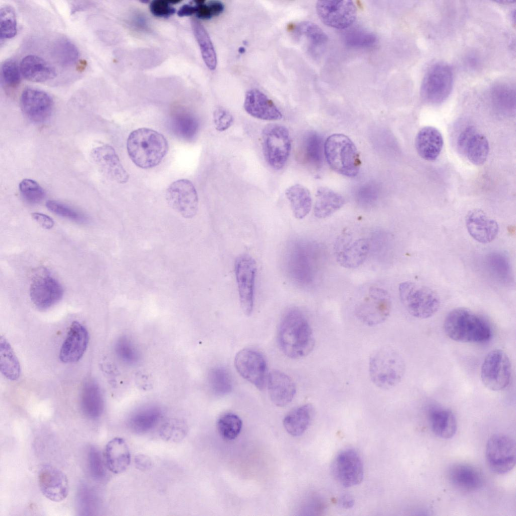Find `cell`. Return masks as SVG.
I'll return each mask as SVG.
<instances>
[{"label":"cell","instance_id":"6da1fadb","mask_svg":"<svg viewBox=\"0 0 516 516\" xmlns=\"http://www.w3.org/2000/svg\"><path fill=\"white\" fill-rule=\"evenodd\" d=\"M278 341L288 357L298 359L313 349L315 340L312 329L305 315L296 308H290L283 314L279 325Z\"/></svg>","mask_w":516,"mask_h":516},{"label":"cell","instance_id":"7a4b0ae2","mask_svg":"<svg viewBox=\"0 0 516 516\" xmlns=\"http://www.w3.org/2000/svg\"><path fill=\"white\" fill-rule=\"evenodd\" d=\"M446 335L451 340L461 343H481L492 337V329L482 316L469 309L459 307L451 310L443 324Z\"/></svg>","mask_w":516,"mask_h":516},{"label":"cell","instance_id":"3957f363","mask_svg":"<svg viewBox=\"0 0 516 516\" xmlns=\"http://www.w3.org/2000/svg\"><path fill=\"white\" fill-rule=\"evenodd\" d=\"M128 156L138 167L149 169L158 165L168 150L164 136L152 129L142 127L129 135L126 143Z\"/></svg>","mask_w":516,"mask_h":516},{"label":"cell","instance_id":"277c9868","mask_svg":"<svg viewBox=\"0 0 516 516\" xmlns=\"http://www.w3.org/2000/svg\"><path fill=\"white\" fill-rule=\"evenodd\" d=\"M404 360L396 350L384 346L370 355L368 371L372 382L383 390L392 389L402 380L405 373Z\"/></svg>","mask_w":516,"mask_h":516},{"label":"cell","instance_id":"5b68a950","mask_svg":"<svg viewBox=\"0 0 516 516\" xmlns=\"http://www.w3.org/2000/svg\"><path fill=\"white\" fill-rule=\"evenodd\" d=\"M324 154L330 167L336 172L348 177L356 176L361 161L358 150L346 135L330 136L324 144Z\"/></svg>","mask_w":516,"mask_h":516},{"label":"cell","instance_id":"8992f818","mask_svg":"<svg viewBox=\"0 0 516 516\" xmlns=\"http://www.w3.org/2000/svg\"><path fill=\"white\" fill-rule=\"evenodd\" d=\"M401 302L408 313L414 317L426 319L438 310L440 300L438 294L426 286L411 281L399 286Z\"/></svg>","mask_w":516,"mask_h":516},{"label":"cell","instance_id":"52a82bcc","mask_svg":"<svg viewBox=\"0 0 516 516\" xmlns=\"http://www.w3.org/2000/svg\"><path fill=\"white\" fill-rule=\"evenodd\" d=\"M262 137L266 161L273 169H282L287 162L291 149L289 130L283 125L270 124L263 129Z\"/></svg>","mask_w":516,"mask_h":516},{"label":"cell","instance_id":"ba28073f","mask_svg":"<svg viewBox=\"0 0 516 516\" xmlns=\"http://www.w3.org/2000/svg\"><path fill=\"white\" fill-rule=\"evenodd\" d=\"M454 83V74L450 66L444 62L432 65L425 74L421 86L424 100L432 104L445 101L450 95Z\"/></svg>","mask_w":516,"mask_h":516},{"label":"cell","instance_id":"9c48e42d","mask_svg":"<svg viewBox=\"0 0 516 516\" xmlns=\"http://www.w3.org/2000/svg\"><path fill=\"white\" fill-rule=\"evenodd\" d=\"M391 310L392 300L388 292L380 287H372L367 295L357 304L355 314L363 324L373 327L384 322Z\"/></svg>","mask_w":516,"mask_h":516},{"label":"cell","instance_id":"30bf717a","mask_svg":"<svg viewBox=\"0 0 516 516\" xmlns=\"http://www.w3.org/2000/svg\"><path fill=\"white\" fill-rule=\"evenodd\" d=\"M480 376L488 389L493 391L505 389L511 377V364L507 354L499 349L490 351L482 364Z\"/></svg>","mask_w":516,"mask_h":516},{"label":"cell","instance_id":"8fae6325","mask_svg":"<svg viewBox=\"0 0 516 516\" xmlns=\"http://www.w3.org/2000/svg\"><path fill=\"white\" fill-rule=\"evenodd\" d=\"M485 457L490 469L497 474H504L514 467L516 446L514 440L504 433H495L487 441Z\"/></svg>","mask_w":516,"mask_h":516},{"label":"cell","instance_id":"7c38bea8","mask_svg":"<svg viewBox=\"0 0 516 516\" xmlns=\"http://www.w3.org/2000/svg\"><path fill=\"white\" fill-rule=\"evenodd\" d=\"M234 272L241 309L245 315H249L254 305L256 263L249 254L240 255L235 261Z\"/></svg>","mask_w":516,"mask_h":516},{"label":"cell","instance_id":"4fadbf2b","mask_svg":"<svg viewBox=\"0 0 516 516\" xmlns=\"http://www.w3.org/2000/svg\"><path fill=\"white\" fill-rule=\"evenodd\" d=\"M29 292L33 304L40 309H45L61 299L63 289L47 270L41 268L35 273L32 278Z\"/></svg>","mask_w":516,"mask_h":516},{"label":"cell","instance_id":"5bb4252c","mask_svg":"<svg viewBox=\"0 0 516 516\" xmlns=\"http://www.w3.org/2000/svg\"><path fill=\"white\" fill-rule=\"evenodd\" d=\"M331 472L341 486L350 487L360 484L363 479L364 467L359 454L354 449H346L335 457Z\"/></svg>","mask_w":516,"mask_h":516},{"label":"cell","instance_id":"9a60e30c","mask_svg":"<svg viewBox=\"0 0 516 516\" xmlns=\"http://www.w3.org/2000/svg\"><path fill=\"white\" fill-rule=\"evenodd\" d=\"M316 10L324 24L337 29L350 27L357 16L356 7L351 1H319Z\"/></svg>","mask_w":516,"mask_h":516},{"label":"cell","instance_id":"2e32d148","mask_svg":"<svg viewBox=\"0 0 516 516\" xmlns=\"http://www.w3.org/2000/svg\"><path fill=\"white\" fill-rule=\"evenodd\" d=\"M166 199L173 210L185 218H192L198 210L199 198L192 183L186 179L174 181L168 187Z\"/></svg>","mask_w":516,"mask_h":516},{"label":"cell","instance_id":"e0dca14e","mask_svg":"<svg viewBox=\"0 0 516 516\" xmlns=\"http://www.w3.org/2000/svg\"><path fill=\"white\" fill-rule=\"evenodd\" d=\"M239 374L259 390L264 389L267 380V363L263 355L254 349L239 351L234 358Z\"/></svg>","mask_w":516,"mask_h":516},{"label":"cell","instance_id":"ac0fdd59","mask_svg":"<svg viewBox=\"0 0 516 516\" xmlns=\"http://www.w3.org/2000/svg\"><path fill=\"white\" fill-rule=\"evenodd\" d=\"M369 249L368 239L360 238L352 240L349 233L341 235L335 245L337 263L347 269H354L362 265L368 255Z\"/></svg>","mask_w":516,"mask_h":516},{"label":"cell","instance_id":"d6986e66","mask_svg":"<svg viewBox=\"0 0 516 516\" xmlns=\"http://www.w3.org/2000/svg\"><path fill=\"white\" fill-rule=\"evenodd\" d=\"M21 106L23 113L30 120L35 122H42L51 115L53 100L43 91L27 88L22 92Z\"/></svg>","mask_w":516,"mask_h":516},{"label":"cell","instance_id":"ffe728a7","mask_svg":"<svg viewBox=\"0 0 516 516\" xmlns=\"http://www.w3.org/2000/svg\"><path fill=\"white\" fill-rule=\"evenodd\" d=\"M38 482L43 495L52 501H61L68 496L69 482L67 476L53 466L45 465L40 468Z\"/></svg>","mask_w":516,"mask_h":516},{"label":"cell","instance_id":"44dd1931","mask_svg":"<svg viewBox=\"0 0 516 516\" xmlns=\"http://www.w3.org/2000/svg\"><path fill=\"white\" fill-rule=\"evenodd\" d=\"M91 156L109 178L119 183H125L128 181L129 174L112 146L106 144L97 147L92 150Z\"/></svg>","mask_w":516,"mask_h":516},{"label":"cell","instance_id":"7402d4cb","mask_svg":"<svg viewBox=\"0 0 516 516\" xmlns=\"http://www.w3.org/2000/svg\"><path fill=\"white\" fill-rule=\"evenodd\" d=\"M89 342L86 328L77 321L72 322L59 352V359L66 363L79 361L84 354Z\"/></svg>","mask_w":516,"mask_h":516},{"label":"cell","instance_id":"603a6c76","mask_svg":"<svg viewBox=\"0 0 516 516\" xmlns=\"http://www.w3.org/2000/svg\"><path fill=\"white\" fill-rule=\"evenodd\" d=\"M465 223L469 234L480 243L491 242L498 233L499 227L497 222L480 209L470 211L466 216Z\"/></svg>","mask_w":516,"mask_h":516},{"label":"cell","instance_id":"cb8c5ba5","mask_svg":"<svg viewBox=\"0 0 516 516\" xmlns=\"http://www.w3.org/2000/svg\"><path fill=\"white\" fill-rule=\"evenodd\" d=\"M243 107L251 116L265 120H277L282 114L275 103L261 91L252 89L246 93Z\"/></svg>","mask_w":516,"mask_h":516},{"label":"cell","instance_id":"d4e9b609","mask_svg":"<svg viewBox=\"0 0 516 516\" xmlns=\"http://www.w3.org/2000/svg\"><path fill=\"white\" fill-rule=\"evenodd\" d=\"M447 479L459 490L471 492L479 489L483 484L481 472L475 467L465 463L451 465L447 470Z\"/></svg>","mask_w":516,"mask_h":516},{"label":"cell","instance_id":"484cf974","mask_svg":"<svg viewBox=\"0 0 516 516\" xmlns=\"http://www.w3.org/2000/svg\"><path fill=\"white\" fill-rule=\"evenodd\" d=\"M267 384L270 399L278 407L288 405L296 393L295 385L292 379L279 370H273L269 373Z\"/></svg>","mask_w":516,"mask_h":516},{"label":"cell","instance_id":"4316f807","mask_svg":"<svg viewBox=\"0 0 516 516\" xmlns=\"http://www.w3.org/2000/svg\"><path fill=\"white\" fill-rule=\"evenodd\" d=\"M441 133L435 127L426 126L418 132L415 139V147L419 155L423 159L432 161L439 156L443 147Z\"/></svg>","mask_w":516,"mask_h":516},{"label":"cell","instance_id":"83f0119b","mask_svg":"<svg viewBox=\"0 0 516 516\" xmlns=\"http://www.w3.org/2000/svg\"><path fill=\"white\" fill-rule=\"evenodd\" d=\"M104 458L107 468L114 474L124 472L131 462V454L125 441L115 437L106 444Z\"/></svg>","mask_w":516,"mask_h":516},{"label":"cell","instance_id":"f1b7e54d","mask_svg":"<svg viewBox=\"0 0 516 516\" xmlns=\"http://www.w3.org/2000/svg\"><path fill=\"white\" fill-rule=\"evenodd\" d=\"M428 419L432 431L437 436L448 439L456 433L457 420L450 409L438 406H432L428 411Z\"/></svg>","mask_w":516,"mask_h":516},{"label":"cell","instance_id":"f546056e","mask_svg":"<svg viewBox=\"0 0 516 516\" xmlns=\"http://www.w3.org/2000/svg\"><path fill=\"white\" fill-rule=\"evenodd\" d=\"M22 76L33 82H43L54 78L55 69L41 57L28 55L24 57L20 64Z\"/></svg>","mask_w":516,"mask_h":516},{"label":"cell","instance_id":"4dcf8cb0","mask_svg":"<svg viewBox=\"0 0 516 516\" xmlns=\"http://www.w3.org/2000/svg\"><path fill=\"white\" fill-rule=\"evenodd\" d=\"M81 408L86 416L96 419L102 414L104 400L99 385L94 381L86 382L83 386L80 397Z\"/></svg>","mask_w":516,"mask_h":516},{"label":"cell","instance_id":"1f68e13d","mask_svg":"<svg viewBox=\"0 0 516 516\" xmlns=\"http://www.w3.org/2000/svg\"><path fill=\"white\" fill-rule=\"evenodd\" d=\"M314 415V408L311 404L303 405L285 416L283 422L284 427L292 436H300L310 426Z\"/></svg>","mask_w":516,"mask_h":516},{"label":"cell","instance_id":"d6a6232c","mask_svg":"<svg viewBox=\"0 0 516 516\" xmlns=\"http://www.w3.org/2000/svg\"><path fill=\"white\" fill-rule=\"evenodd\" d=\"M345 204L343 197L327 187H320L316 194L314 214L319 219L330 217L341 209Z\"/></svg>","mask_w":516,"mask_h":516},{"label":"cell","instance_id":"836d02e7","mask_svg":"<svg viewBox=\"0 0 516 516\" xmlns=\"http://www.w3.org/2000/svg\"><path fill=\"white\" fill-rule=\"evenodd\" d=\"M161 417V411L158 407L147 406L137 410L131 416L128 425L136 433H146L156 426Z\"/></svg>","mask_w":516,"mask_h":516},{"label":"cell","instance_id":"e575fe53","mask_svg":"<svg viewBox=\"0 0 516 516\" xmlns=\"http://www.w3.org/2000/svg\"><path fill=\"white\" fill-rule=\"evenodd\" d=\"M285 195L296 219H302L309 214L311 209L312 199L306 187L299 184L291 185L286 189Z\"/></svg>","mask_w":516,"mask_h":516},{"label":"cell","instance_id":"d590c367","mask_svg":"<svg viewBox=\"0 0 516 516\" xmlns=\"http://www.w3.org/2000/svg\"><path fill=\"white\" fill-rule=\"evenodd\" d=\"M191 25L194 34L200 46L202 58L207 67L210 70H214L217 67L216 53L207 31L198 20L192 19Z\"/></svg>","mask_w":516,"mask_h":516},{"label":"cell","instance_id":"8d00e7d4","mask_svg":"<svg viewBox=\"0 0 516 516\" xmlns=\"http://www.w3.org/2000/svg\"><path fill=\"white\" fill-rule=\"evenodd\" d=\"M489 151L487 139L476 131L467 142L460 153L464 155L473 164L481 165L486 161Z\"/></svg>","mask_w":516,"mask_h":516},{"label":"cell","instance_id":"74e56055","mask_svg":"<svg viewBox=\"0 0 516 516\" xmlns=\"http://www.w3.org/2000/svg\"><path fill=\"white\" fill-rule=\"evenodd\" d=\"M1 371L11 380H17L20 374V365L12 348L6 339H0Z\"/></svg>","mask_w":516,"mask_h":516},{"label":"cell","instance_id":"f35d334b","mask_svg":"<svg viewBox=\"0 0 516 516\" xmlns=\"http://www.w3.org/2000/svg\"><path fill=\"white\" fill-rule=\"evenodd\" d=\"M171 128L174 134L186 141L191 140L197 135L199 123L197 118L187 112H180L174 115L171 119Z\"/></svg>","mask_w":516,"mask_h":516},{"label":"cell","instance_id":"ab89813d","mask_svg":"<svg viewBox=\"0 0 516 516\" xmlns=\"http://www.w3.org/2000/svg\"><path fill=\"white\" fill-rule=\"evenodd\" d=\"M489 95L493 104L504 111L514 109L515 103V90L514 87L507 83L498 82L492 85Z\"/></svg>","mask_w":516,"mask_h":516},{"label":"cell","instance_id":"60d3db41","mask_svg":"<svg viewBox=\"0 0 516 516\" xmlns=\"http://www.w3.org/2000/svg\"><path fill=\"white\" fill-rule=\"evenodd\" d=\"M302 153L305 160L311 165L320 167L322 161V139L315 132H309L302 141Z\"/></svg>","mask_w":516,"mask_h":516},{"label":"cell","instance_id":"b9f144b4","mask_svg":"<svg viewBox=\"0 0 516 516\" xmlns=\"http://www.w3.org/2000/svg\"><path fill=\"white\" fill-rule=\"evenodd\" d=\"M52 56L60 65L72 66L78 59L79 53L76 45L65 37L58 39L53 44Z\"/></svg>","mask_w":516,"mask_h":516},{"label":"cell","instance_id":"7bdbcfd3","mask_svg":"<svg viewBox=\"0 0 516 516\" xmlns=\"http://www.w3.org/2000/svg\"><path fill=\"white\" fill-rule=\"evenodd\" d=\"M296 28L298 36L304 37L308 42L309 49L311 53L315 52L327 42L328 37L325 33L313 23L303 22L298 24Z\"/></svg>","mask_w":516,"mask_h":516},{"label":"cell","instance_id":"ee69618b","mask_svg":"<svg viewBox=\"0 0 516 516\" xmlns=\"http://www.w3.org/2000/svg\"><path fill=\"white\" fill-rule=\"evenodd\" d=\"M208 382L211 391L217 395H226L232 390L231 375L226 369L222 367H215L209 371Z\"/></svg>","mask_w":516,"mask_h":516},{"label":"cell","instance_id":"f6af8a7d","mask_svg":"<svg viewBox=\"0 0 516 516\" xmlns=\"http://www.w3.org/2000/svg\"><path fill=\"white\" fill-rule=\"evenodd\" d=\"M115 354L119 360L127 365H134L140 359V351L133 341L129 337H119L114 345Z\"/></svg>","mask_w":516,"mask_h":516},{"label":"cell","instance_id":"bcb514c9","mask_svg":"<svg viewBox=\"0 0 516 516\" xmlns=\"http://www.w3.org/2000/svg\"><path fill=\"white\" fill-rule=\"evenodd\" d=\"M242 421L237 415L227 413L222 415L217 422V429L224 439L231 440L236 438L241 432Z\"/></svg>","mask_w":516,"mask_h":516},{"label":"cell","instance_id":"7dc6e473","mask_svg":"<svg viewBox=\"0 0 516 516\" xmlns=\"http://www.w3.org/2000/svg\"><path fill=\"white\" fill-rule=\"evenodd\" d=\"M1 40L10 39L17 33L16 16L14 9L10 6H4L0 11Z\"/></svg>","mask_w":516,"mask_h":516},{"label":"cell","instance_id":"c3c4849f","mask_svg":"<svg viewBox=\"0 0 516 516\" xmlns=\"http://www.w3.org/2000/svg\"><path fill=\"white\" fill-rule=\"evenodd\" d=\"M1 75L2 82L6 87L16 88L19 85L21 80L20 66L15 60H6L1 66Z\"/></svg>","mask_w":516,"mask_h":516},{"label":"cell","instance_id":"681fc988","mask_svg":"<svg viewBox=\"0 0 516 516\" xmlns=\"http://www.w3.org/2000/svg\"><path fill=\"white\" fill-rule=\"evenodd\" d=\"M19 187L23 197L29 203H39L45 197L43 188L33 179H24L20 182Z\"/></svg>","mask_w":516,"mask_h":516},{"label":"cell","instance_id":"f907efd6","mask_svg":"<svg viewBox=\"0 0 516 516\" xmlns=\"http://www.w3.org/2000/svg\"><path fill=\"white\" fill-rule=\"evenodd\" d=\"M88 464L90 474L94 479L101 480L104 478L107 468L105 460L100 452L94 446L91 447L88 452Z\"/></svg>","mask_w":516,"mask_h":516},{"label":"cell","instance_id":"816d5d0a","mask_svg":"<svg viewBox=\"0 0 516 516\" xmlns=\"http://www.w3.org/2000/svg\"><path fill=\"white\" fill-rule=\"evenodd\" d=\"M376 41V37L373 34L363 30H351L345 35L346 44L353 47H369L375 44Z\"/></svg>","mask_w":516,"mask_h":516},{"label":"cell","instance_id":"f5cc1de1","mask_svg":"<svg viewBox=\"0 0 516 516\" xmlns=\"http://www.w3.org/2000/svg\"><path fill=\"white\" fill-rule=\"evenodd\" d=\"M492 273L498 279L507 281L509 276L510 266L507 257L499 253H492L487 259Z\"/></svg>","mask_w":516,"mask_h":516},{"label":"cell","instance_id":"db71d44e","mask_svg":"<svg viewBox=\"0 0 516 516\" xmlns=\"http://www.w3.org/2000/svg\"><path fill=\"white\" fill-rule=\"evenodd\" d=\"M196 4L197 17L201 19L208 20L221 14L224 9V4L220 1H211L206 3L204 0L195 1Z\"/></svg>","mask_w":516,"mask_h":516},{"label":"cell","instance_id":"11a10c76","mask_svg":"<svg viewBox=\"0 0 516 516\" xmlns=\"http://www.w3.org/2000/svg\"><path fill=\"white\" fill-rule=\"evenodd\" d=\"M46 206L50 211L59 216L79 222H85L87 220L84 215L61 202L48 200Z\"/></svg>","mask_w":516,"mask_h":516},{"label":"cell","instance_id":"9f6ffc18","mask_svg":"<svg viewBox=\"0 0 516 516\" xmlns=\"http://www.w3.org/2000/svg\"><path fill=\"white\" fill-rule=\"evenodd\" d=\"M213 120L216 129L219 132L228 129L234 121L231 113L221 107L217 108L214 111Z\"/></svg>","mask_w":516,"mask_h":516},{"label":"cell","instance_id":"6f0895ef","mask_svg":"<svg viewBox=\"0 0 516 516\" xmlns=\"http://www.w3.org/2000/svg\"><path fill=\"white\" fill-rule=\"evenodd\" d=\"M169 1L157 0L152 1L150 5L152 14L158 17H168L175 12L174 8L171 6Z\"/></svg>","mask_w":516,"mask_h":516},{"label":"cell","instance_id":"680465c9","mask_svg":"<svg viewBox=\"0 0 516 516\" xmlns=\"http://www.w3.org/2000/svg\"><path fill=\"white\" fill-rule=\"evenodd\" d=\"M84 488L85 487H83V488L81 489L79 495V500L80 504H81L83 506L85 505V507H84V508H85V512H90V510L91 509L90 506H93V504H94V498L93 497V495L89 491H88L87 488H86V487L85 488Z\"/></svg>","mask_w":516,"mask_h":516},{"label":"cell","instance_id":"91938a15","mask_svg":"<svg viewBox=\"0 0 516 516\" xmlns=\"http://www.w3.org/2000/svg\"><path fill=\"white\" fill-rule=\"evenodd\" d=\"M33 218L43 228L51 229L54 225L53 220L49 216L40 213L32 214Z\"/></svg>","mask_w":516,"mask_h":516},{"label":"cell","instance_id":"94428289","mask_svg":"<svg viewBox=\"0 0 516 516\" xmlns=\"http://www.w3.org/2000/svg\"><path fill=\"white\" fill-rule=\"evenodd\" d=\"M196 13L195 6L190 5H184L182 6L177 12V15L179 17L189 16Z\"/></svg>","mask_w":516,"mask_h":516},{"label":"cell","instance_id":"6125c7cd","mask_svg":"<svg viewBox=\"0 0 516 516\" xmlns=\"http://www.w3.org/2000/svg\"><path fill=\"white\" fill-rule=\"evenodd\" d=\"M339 503L341 507L344 508H350L353 507L354 500L351 495L344 494L339 499Z\"/></svg>","mask_w":516,"mask_h":516}]
</instances>
